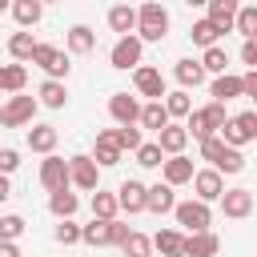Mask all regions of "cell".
Segmentation results:
<instances>
[{
	"mask_svg": "<svg viewBox=\"0 0 257 257\" xmlns=\"http://www.w3.org/2000/svg\"><path fill=\"white\" fill-rule=\"evenodd\" d=\"M141 44H157L169 36V8L161 0H145L137 8V32H133Z\"/></svg>",
	"mask_w": 257,
	"mask_h": 257,
	"instance_id": "obj_1",
	"label": "cell"
},
{
	"mask_svg": "<svg viewBox=\"0 0 257 257\" xmlns=\"http://www.w3.org/2000/svg\"><path fill=\"white\" fill-rule=\"evenodd\" d=\"M229 149H241V145H249V141H257V112L253 108H245V112H237V116H229L225 124H221V133H217Z\"/></svg>",
	"mask_w": 257,
	"mask_h": 257,
	"instance_id": "obj_2",
	"label": "cell"
},
{
	"mask_svg": "<svg viewBox=\"0 0 257 257\" xmlns=\"http://www.w3.org/2000/svg\"><path fill=\"white\" fill-rule=\"evenodd\" d=\"M32 64L44 68L48 80H64L68 68H72V64H68V52H60L56 44H40V40H36V48H32Z\"/></svg>",
	"mask_w": 257,
	"mask_h": 257,
	"instance_id": "obj_3",
	"label": "cell"
},
{
	"mask_svg": "<svg viewBox=\"0 0 257 257\" xmlns=\"http://www.w3.org/2000/svg\"><path fill=\"white\" fill-rule=\"evenodd\" d=\"M36 96H24V92H16V96H8L4 100V108H0V124L4 128H20V124H32V116H36Z\"/></svg>",
	"mask_w": 257,
	"mask_h": 257,
	"instance_id": "obj_4",
	"label": "cell"
},
{
	"mask_svg": "<svg viewBox=\"0 0 257 257\" xmlns=\"http://www.w3.org/2000/svg\"><path fill=\"white\" fill-rule=\"evenodd\" d=\"M68 185H76V189H84V193L100 189V169H96V161H92L88 153L68 157Z\"/></svg>",
	"mask_w": 257,
	"mask_h": 257,
	"instance_id": "obj_5",
	"label": "cell"
},
{
	"mask_svg": "<svg viewBox=\"0 0 257 257\" xmlns=\"http://www.w3.org/2000/svg\"><path fill=\"white\" fill-rule=\"evenodd\" d=\"M173 217H177V225H185L189 233H201V229L213 225V213H209L205 201H177V205H173Z\"/></svg>",
	"mask_w": 257,
	"mask_h": 257,
	"instance_id": "obj_6",
	"label": "cell"
},
{
	"mask_svg": "<svg viewBox=\"0 0 257 257\" xmlns=\"http://www.w3.org/2000/svg\"><path fill=\"white\" fill-rule=\"evenodd\" d=\"M141 56H145V44L128 32V36H116V44H112V52H108V64H112V68H137Z\"/></svg>",
	"mask_w": 257,
	"mask_h": 257,
	"instance_id": "obj_7",
	"label": "cell"
},
{
	"mask_svg": "<svg viewBox=\"0 0 257 257\" xmlns=\"http://www.w3.org/2000/svg\"><path fill=\"white\" fill-rule=\"evenodd\" d=\"M133 84H137V92L149 96V100H161V96H165V76H161V68H153V64H137V68H133Z\"/></svg>",
	"mask_w": 257,
	"mask_h": 257,
	"instance_id": "obj_8",
	"label": "cell"
},
{
	"mask_svg": "<svg viewBox=\"0 0 257 257\" xmlns=\"http://www.w3.org/2000/svg\"><path fill=\"white\" fill-rule=\"evenodd\" d=\"M217 201H221V209H225L229 221H245L253 213V189H225Z\"/></svg>",
	"mask_w": 257,
	"mask_h": 257,
	"instance_id": "obj_9",
	"label": "cell"
},
{
	"mask_svg": "<svg viewBox=\"0 0 257 257\" xmlns=\"http://www.w3.org/2000/svg\"><path fill=\"white\" fill-rule=\"evenodd\" d=\"M120 145H116V128H100L96 133V149H92V161L96 169H108V165H120Z\"/></svg>",
	"mask_w": 257,
	"mask_h": 257,
	"instance_id": "obj_10",
	"label": "cell"
},
{
	"mask_svg": "<svg viewBox=\"0 0 257 257\" xmlns=\"http://www.w3.org/2000/svg\"><path fill=\"white\" fill-rule=\"evenodd\" d=\"M40 185L48 189V193H56V189H72L68 185V161H60V157H44L40 161Z\"/></svg>",
	"mask_w": 257,
	"mask_h": 257,
	"instance_id": "obj_11",
	"label": "cell"
},
{
	"mask_svg": "<svg viewBox=\"0 0 257 257\" xmlns=\"http://www.w3.org/2000/svg\"><path fill=\"white\" fill-rule=\"evenodd\" d=\"M217 249H221V241H217L213 229L189 233V237L181 241V257H217Z\"/></svg>",
	"mask_w": 257,
	"mask_h": 257,
	"instance_id": "obj_12",
	"label": "cell"
},
{
	"mask_svg": "<svg viewBox=\"0 0 257 257\" xmlns=\"http://www.w3.org/2000/svg\"><path fill=\"white\" fill-rule=\"evenodd\" d=\"M193 189H197V201L213 205V201L225 193V181H221L217 169H197V173H193Z\"/></svg>",
	"mask_w": 257,
	"mask_h": 257,
	"instance_id": "obj_13",
	"label": "cell"
},
{
	"mask_svg": "<svg viewBox=\"0 0 257 257\" xmlns=\"http://www.w3.org/2000/svg\"><path fill=\"white\" fill-rule=\"evenodd\" d=\"M116 209L120 213H145V181H120V189H116Z\"/></svg>",
	"mask_w": 257,
	"mask_h": 257,
	"instance_id": "obj_14",
	"label": "cell"
},
{
	"mask_svg": "<svg viewBox=\"0 0 257 257\" xmlns=\"http://www.w3.org/2000/svg\"><path fill=\"white\" fill-rule=\"evenodd\" d=\"M108 116H112L116 124H137V116H141V100L128 96V92H112V96H108Z\"/></svg>",
	"mask_w": 257,
	"mask_h": 257,
	"instance_id": "obj_15",
	"label": "cell"
},
{
	"mask_svg": "<svg viewBox=\"0 0 257 257\" xmlns=\"http://www.w3.org/2000/svg\"><path fill=\"white\" fill-rule=\"evenodd\" d=\"M161 173H165V185L177 189V185H189L197 169H193V161H189L185 153H177V157H165V161H161Z\"/></svg>",
	"mask_w": 257,
	"mask_h": 257,
	"instance_id": "obj_16",
	"label": "cell"
},
{
	"mask_svg": "<svg viewBox=\"0 0 257 257\" xmlns=\"http://www.w3.org/2000/svg\"><path fill=\"white\" fill-rule=\"evenodd\" d=\"M173 205H177V197H173V185H145V209L149 213H157V217H165V213H173Z\"/></svg>",
	"mask_w": 257,
	"mask_h": 257,
	"instance_id": "obj_17",
	"label": "cell"
},
{
	"mask_svg": "<svg viewBox=\"0 0 257 257\" xmlns=\"http://www.w3.org/2000/svg\"><path fill=\"white\" fill-rule=\"evenodd\" d=\"M237 8H241V0H209V4H205V20H209V24H217L221 32H229V28H233Z\"/></svg>",
	"mask_w": 257,
	"mask_h": 257,
	"instance_id": "obj_18",
	"label": "cell"
},
{
	"mask_svg": "<svg viewBox=\"0 0 257 257\" xmlns=\"http://www.w3.org/2000/svg\"><path fill=\"white\" fill-rule=\"evenodd\" d=\"M157 145H161V153L165 157H177V153H185V145H189V133H185V124H165L161 133H157Z\"/></svg>",
	"mask_w": 257,
	"mask_h": 257,
	"instance_id": "obj_19",
	"label": "cell"
},
{
	"mask_svg": "<svg viewBox=\"0 0 257 257\" xmlns=\"http://www.w3.org/2000/svg\"><path fill=\"white\" fill-rule=\"evenodd\" d=\"M173 76H177V84L189 92V88H197V84H205V68L193 60V56H181L177 64H173Z\"/></svg>",
	"mask_w": 257,
	"mask_h": 257,
	"instance_id": "obj_20",
	"label": "cell"
},
{
	"mask_svg": "<svg viewBox=\"0 0 257 257\" xmlns=\"http://www.w3.org/2000/svg\"><path fill=\"white\" fill-rule=\"evenodd\" d=\"M8 12L16 16V24H20V28H36V24H40V16H44V4H40V0H12V4H8Z\"/></svg>",
	"mask_w": 257,
	"mask_h": 257,
	"instance_id": "obj_21",
	"label": "cell"
},
{
	"mask_svg": "<svg viewBox=\"0 0 257 257\" xmlns=\"http://www.w3.org/2000/svg\"><path fill=\"white\" fill-rule=\"evenodd\" d=\"M108 28H112L116 36L137 32V8H133V4H116V8H108Z\"/></svg>",
	"mask_w": 257,
	"mask_h": 257,
	"instance_id": "obj_22",
	"label": "cell"
},
{
	"mask_svg": "<svg viewBox=\"0 0 257 257\" xmlns=\"http://www.w3.org/2000/svg\"><path fill=\"white\" fill-rule=\"evenodd\" d=\"M56 141H60V133H56L52 124H32V128H28V149H32V153H44V157H48V153L56 149Z\"/></svg>",
	"mask_w": 257,
	"mask_h": 257,
	"instance_id": "obj_23",
	"label": "cell"
},
{
	"mask_svg": "<svg viewBox=\"0 0 257 257\" xmlns=\"http://www.w3.org/2000/svg\"><path fill=\"white\" fill-rule=\"evenodd\" d=\"M36 104H44V108H64L68 104V88H64V80H44L40 88H36Z\"/></svg>",
	"mask_w": 257,
	"mask_h": 257,
	"instance_id": "obj_24",
	"label": "cell"
},
{
	"mask_svg": "<svg viewBox=\"0 0 257 257\" xmlns=\"http://www.w3.org/2000/svg\"><path fill=\"white\" fill-rule=\"evenodd\" d=\"M48 209H52V217H72L76 209H80V197L72 193V189H56V193H48Z\"/></svg>",
	"mask_w": 257,
	"mask_h": 257,
	"instance_id": "obj_25",
	"label": "cell"
},
{
	"mask_svg": "<svg viewBox=\"0 0 257 257\" xmlns=\"http://www.w3.org/2000/svg\"><path fill=\"white\" fill-rule=\"evenodd\" d=\"M24 84H28V68L24 64H0V92H24Z\"/></svg>",
	"mask_w": 257,
	"mask_h": 257,
	"instance_id": "obj_26",
	"label": "cell"
},
{
	"mask_svg": "<svg viewBox=\"0 0 257 257\" xmlns=\"http://www.w3.org/2000/svg\"><path fill=\"white\" fill-rule=\"evenodd\" d=\"M92 48H96V32H92L88 24H72V28H68V52L84 56V52H92Z\"/></svg>",
	"mask_w": 257,
	"mask_h": 257,
	"instance_id": "obj_27",
	"label": "cell"
},
{
	"mask_svg": "<svg viewBox=\"0 0 257 257\" xmlns=\"http://www.w3.org/2000/svg\"><path fill=\"white\" fill-rule=\"evenodd\" d=\"M32 48H36V40H32V32H28V28H20V32H12V36H8V56H12L16 64L32 60Z\"/></svg>",
	"mask_w": 257,
	"mask_h": 257,
	"instance_id": "obj_28",
	"label": "cell"
},
{
	"mask_svg": "<svg viewBox=\"0 0 257 257\" xmlns=\"http://www.w3.org/2000/svg\"><path fill=\"white\" fill-rule=\"evenodd\" d=\"M209 92H213V100H233V96H241V76H233V72H221V76H213V84H209Z\"/></svg>",
	"mask_w": 257,
	"mask_h": 257,
	"instance_id": "obj_29",
	"label": "cell"
},
{
	"mask_svg": "<svg viewBox=\"0 0 257 257\" xmlns=\"http://www.w3.org/2000/svg\"><path fill=\"white\" fill-rule=\"evenodd\" d=\"M137 124H141V128H153V133H161V128L169 124V112H165V104H161V100H149V104H141V116H137Z\"/></svg>",
	"mask_w": 257,
	"mask_h": 257,
	"instance_id": "obj_30",
	"label": "cell"
},
{
	"mask_svg": "<svg viewBox=\"0 0 257 257\" xmlns=\"http://www.w3.org/2000/svg\"><path fill=\"white\" fill-rule=\"evenodd\" d=\"M189 36H193V44H197V48H213V44L221 40V28H217V24H209V20L201 16V20H193Z\"/></svg>",
	"mask_w": 257,
	"mask_h": 257,
	"instance_id": "obj_31",
	"label": "cell"
},
{
	"mask_svg": "<svg viewBox=\"0 0 257 257\" xmlns=\"http://www.w3.org/2000/svg\"><path fill=\"white\" fill-rule=\"evenodd\" d=\"M120 209H116V193H104V189H92V217L96 221H112Z\"/></svg>",
	"mask_w": 257,
	"mask_h": 257,
	"instance_id": "obj_32",
	"label": "cell"
},
{
	"mask_svg": "<svg viewBox=\"0 0 257 257\" xmlns=\"http://www.w3.org/2000/svg\"><path fill=\"white\" fill-rule=\"evenodd\" d=\"M233 28H237L245 40H257V8H253V4H241L237 16H233Z\"/></svg>",
	"mask_w": 257,
	"mask_h": 257,
	"instance_id": "obj_33",
	"label": "cell"
},
{
	"mask_svg": "<svg viewBox=\"0 0 257 257\" xmlns=\"http://www.w3.org/2000/svg\"><path fill=\"white\" fill-rule=\"evenodd\" d=\"M205 72H213V76H221V72H229V52L221 48V44H213V48H205V56L197 60Z\"/></svg>",
	"mask_w": 257,
	"mask_h": 257,
	"instance_id": "obj_34",
	"label": "cell"
},
{
	"mask_svg": "<svg viewBox=\"0 0 257 257\" xmlns=\"http://www.w3.org/2000/svg\"><path fill=\"white\" fill-rule=\"evenodd\" d=\"M161 104H165L169 120H173V116H189V112H193V100H189V92H185V88H177V92H165V96H161Z\"/></svg>",
	"mask_w": 257,
	"mask_h": 257,
	"instance_id": "obj_35",
	"label": "cell"
},
{
	"mask_svg": "<svg viewBox=\"0 0 257 257\" xmlns=\"http://www.w3.org/2000/svg\"><path fill=\"white\" fill-rule=\"evenodd\" d=\"M181 241H185V237H181L177 229H161V233L153 237V245H157L161 257H181Z\"/></svg>",
	"mask_w": 257,
	"mask_h": 257,
	"instance_id": "obj_36",
	"label": "cell"
},
{
	"mask_svg": "<svg viewBox=\"0 0 257 257\" xmlns=\"http://www.w3.org/2000/svg\"><path fill=\"white\" fill-rule=\"evenodd\" d=\"M80 241L92 245V249L108 245V221H96V217H92V225H80Z\"/></svg>",
	"mask_w": 257,
	"mask_h": 257,
	"instance_id": "obj_37",
	"label": "cell"
},
{
	"mask_svg": "<svg viewBox=\"0 0 257 257\" xmlns=\"http://www.w3.org/2000/svg\"><path fill=\"white\" fill-rule=\"evenodd\" d=\"M133 153H137V165H141V169H161V161H165V153H161V145H157V141L137 145Z\"/></svg>",
	"mask_w": 257,
	"mask_h": 257,
	"instance_id": "obj_38",
	"label": "cell"
},
{
	"mask_svg": "<svg viewBox=\"0 0 257 257\" xmlns=\"http://www.w3.org/2000/svg\"><path fill=\"white\" fill-rule=\"evenodd\" d=\"M120 249H124V257H149V249H153V241H149L145 233H137V229H128V237L120 241Z\"/></svg>",
	"mask_w": 257,
	"mask_h": 257,
	"instance_id": "obj_39",
	"label": "cell"
},
{
	"mask_svg": "<svg viewBox=\"0 0 257 257\" xmlns=\"http://www.w3.org/2000/svg\"><path fill=\"white\" fill-rule=\"evenodd\" d=\"M213 169H217V173H245V153L225 145V153H221V161H217Z\"/></svg>",
	"mask_w": 257,
	"mask_h": 257,
	"instance_id": "obj_40",
	"label": "cell"
},
{
	"mask_svg": "<svg viewBox=\"0 0 257 257\" xmlns=\"http://www.w3.org/2000/svg\"><path fill=\"white\" fill-rule=\"evenodd\" d=\"M52 237H56L60 245H76V241H80V225H76L72 217H64V221L56 225V233H52Z\"/></svg>",
	"mask_w": 257,
	"mask_h": 257,
	"instance_id": "obj_41",
	"label": "cell"
},
{
	"mask_svg": "<svg viewBox=\"0 0 257 257\" xmlns=\"http://www.w3.org/2000/svg\"><path fill=\"white\" fill-rule=\"evenodd\" d=\"M20 233H24V217H16V213L0 217V241H16Z\"/></svg>",
	"mask_w": 257,
	"mask_h": 257,
	"instance_id": "obj_42",
	"label": "cell"
},
{
	"mask_svg": "<svg viewBox=\"0 0 257 257\" xmlns=\"http://www.w3.org/2000/svg\"><path fill=\"white\" fill-rule=\"evenodd\" d=\"M197 145H201V161H209V165H217L221 153H225V141L221 137H209V141H197Z\"/></svg>",
	"mask_w": 257,
	"mask_h": 257,
	"instance_id": "obj_43",
	"label": "cell"
},
{
	"mask_svg": "<svg viewBox=\"0 0 257 257\" xmlns=\"http://www.w3.org/2000/svg\"><path fill=\"white\" fill-rule=\"evenodd\" d=\"M116 145H120V149L145 145V141H141V128H137V124H120V128H116Z\"/></svg>",
	"mask_w": 257,
	"mask_h": 257,
	"instance_id": "obj_44",
	"label": "cell"
},
{
	"mask_svg": "<svg viewBox=\"0 0 257 257\" xmlns=\"http://www.w3.org/2000/svg\"><path fill=\"white\" fill-rule=\"evenodd\" d=\"M20 169V153L16 149H0V173L8 177V173H16Z\"/></svg>",
	"mask_w": 257,
	"mask_h": 257,
	"instance_id": "obj_45",
	"label": "cell"
},
{
	"mask_svg": "<svg viewBox=\"0 0 257 257\" xmlns=\"http://www.w3.org/2000/svg\"><path fill=\"white\" fill-rule=\"evenodd\" d=\"M241 96H257V68L241 72Z\"/></svg>",
	"mask_w": 257,
	"mask_h": 257,
	"instance_id": "obj_46",
	"label": "cell"
},
{
	"mask_svg": "<svg viewBox=\"0 0 257 257\" xmlns=\"http://www.w3.org/2000/svg\"><path fill=\"white\" fill-rule=\"evenodd\" d=\"M124 237H128V225H124V221H116V217H112V221H108V245H120V241H124Z\"/></svg>",
	"mask_w": 257,
	"mask_h": 257,
	"instance_id": "obj_47",
	"label": "cell"
},
{
	"mask_svg": "<svg viewBox=\"0 0 257 257\" xmlns=\"http://www.w3.org/2000/svg\"><path fill=\"white\" fill-rule=\"evenodd\" d=\"M241 60H245V68H257V40L241 44Z\"/></svg>",
	"mask_w": 257,
	"mask_h": 257,
	"instance_id": "obj_48",
	"label": "cell"
},
{
	"mask_svg": "<svg viewBox=\"0 0 257 257\" xmlns=\"http://www.w3.org/2000/svg\"><path fill=\"white\" fill-rule=\"evenodd\" d=\"M0 257H20V249H16V241H0Z\"/></svg>",
	"mask_w": 257,
	"mask_h": 257,
	"instance_id": "obj_49",
	"label": "cell"
},
{
	"mask_svg": "<svg viewBox=\"0 0 257 257\" xmlns=\"http://www.w3.org/2000/svg\"><path fill=\"white\" fill-rule=\"evenodd\" d=\"M8 197H12V185H8V177H4V173H0V205H4V201H8Z\"/></svg>",
	"mask_w": 257,
	"mask_h": 257,
	"instance_id": "obj_50",
	"label": "cell"
},
{
	"mask_svg": "<svg viewBox=\"0 0 257 257\" xmlns=\"http://www.w3.org/2000/svg\"><path fill=\"white\" fill-rule=\"evenodd\" d=\"M185 4H189V8H205L209 0H185Z\"/></svg>",
	"mask_w": 257,
	"mask_h": 257,
	"instance_id": "obj_51",
	"label": "cell"
},
{
	"mask_svg": "<svg viewBox=\"0 0 257 257\" xmlns=\"http://www.w3.org/2000/svg\"><path fill=\"white\" fill-rule=\"evenodd\" d=\"M8 4H12V0H0V12H8Z\"/></svg>",
	"mask_w": 257,
	"mask_h": 257,
	"instance_id": "obj_52",
	"label": "cell"
},
{
	"mask_svg": "<svg viewBox=\"0 0 257 257\" xmlns=\"http://www.w3.org/2000/svg\"><path fill=\"white\" fill-rule=\"evenodd\" d=\"M40 4H56V0H40Z\"/></svg>",
	"mask_w": 257,
	"mask_h": 257,
	"instance_id": "obj_53",
	"label": "cell"
},
{
	"mask_svg": "<svg viewBox=\"0 0 257 257\" xmlns=\"http://www.w3.org/2000/svg\"><path fill=\"white\" fill-rule=\"evenodd\" d=\"M149 257H153V253H149Z\"/></svg>",
	"mask_w": 257,
	"mask_h": 257,
	"instance_id": "obj_54",
	"label": "cell"
},
{
	"mask_svg": "<svg viewBox=\"0 0 257 257\" xmlns=\"http://www.w3.org/2000/svg\"><path fill=\"white\" fill-rule=\"evenodd\" d=\"M0 108H4V104H0Z\"/></svg>",
	"mask_w": 257,
	"mask_h": 257,
	"instance_id": "obj_55",
	"label": "cell"
}]
</instances>
